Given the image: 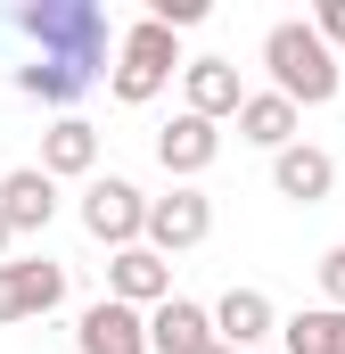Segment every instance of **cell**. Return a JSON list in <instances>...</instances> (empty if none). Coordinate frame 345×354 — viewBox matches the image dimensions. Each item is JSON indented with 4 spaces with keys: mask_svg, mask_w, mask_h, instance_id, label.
<instances>
[{
    "mask_svg": "<svg viewBox=\"0 0 345 354\" xmlns=\"http://www.w3.org/2000/svg\"><path fill=\"white\" fill-rule=\"evenodd\" d=\"M0 214L17 223V239L50 231V214H58V181L41 174V165H17V174H0Z\"/></svg>",
    "mask_w": 345,
    "mask_h": 354,
    "instance_id": "15",
    "label": "cell"
},
{
    "mask_svg": "<svg viewBox=\"0 0 345 354\" xmlns=\"http://www.w3.org/2000/svg\"><path fill=\"white\" fill-rule=\"evenodd\" d=\"M75 354H148V313H140V305H115V297L83 305Z\"/></svg>",
    "mask_w": 345,
    "mask_h": 354,
    "instance_id": "9",
    "label": "cell"
},
{
    "mask_svg": "<svg viewBox=\"0 0 345 354\" xmlns=\"http://www.w3.org/2000/svg\"><path fill=\"white\" fill-rule=\"evenodd\" d=\"M8 248H17V223H8V214H0V264H17V256H8Z\"/></svg>",
    "mask_w": 345,
    "mask_h": 354,
    "instance_id": "22",
    "label": "cell"
},
{
    "mask_svg": "<svg viewBox=\"0 0 345 354\" xmlns=\"http://www.w3.org/2000/svg\"><path fill=\"white\" fill-rule=\"evenodd\" d=\"M172 75H189V58H181V33H165L157 17L124 25V50H115V75H107V91H115V107H148V99H157V91H165Z\"/></svg>",
    "mask_w": 345,
    "mask_h": 354,
    "instance_id": "3",
    "label": "cell"
},
{
    "mask_svg": "<svg viewBox=\"0 0 345 354\" xmlns=\"http://www.w3.org/2000/svg\"><path fill=\"white\" fill-rule=\"evenodd\" d=\"M83 231L107 248V256L140 248V239H148V189H140V181H124V174L83 181Z\"/></svg>",
    "mask_w": 345,
    "mask_h": 354,
    "instance_id": "4",
    "label": "cell"
},
{
    "mask_svg": "<svg viewBox=\"0 0 345 354\" xmlns=\"http://www.w3.org/2000/svg\"><path fill=\"white\" fill-rule=\"evenodd\" d=\"M206 239H214V198L197 181H172L165 198H148V248L157 256H189Z\"/></svg>",
    "mask_w": 345,
    "mask_h": 354,
    "instance_id": "5",
    "label": "cell"
},
{
    "mask_svg": "<svg viewBox=\"0 0 345 354\" xmlns=\"http://www.w3.org/2000/svg\"><path fill=\"white\" fill-rule=\"evenodd\" d=\"M263 354H279V346H263Z\"/></svg>",
    "mask_w": 345,
    "mask_h": 354,
    "instance_id": "24",
    "label": "cell"
},
{
    "mask_svg": "<svg viewBox=\"0 0 345 354\" xmlns=\"http://www.w3.org/2000/svg\"><path fill=\"white\" fill-rule=\"evenodd\" d=\"M107 297H115V305L157 313V305L172 297V256H157L148 239H140V248H124V256H107Z\"/></svg>",
    "mask_w": 345,
    "mask_h": 354,
    "instance_id": "8",
    "label": "cell"
},
{
    "mask_svg": "<svg viewBox=\"0 0 345 354\" xmlns=\"http://www.w3.org/2000/svg\"><path fill=\"white\" fill-rule=\"evenodd\" d=\"M41 174L50 181H99V132H90L83 115H58L41 132Z\"/></svg>",
    "mask_w": 345,
    "mask_h": 354,
    "instance_id": "14",
    "label": "cell"
},
{
    "mask_svg": "<svg viewBox=\"0 0 345 354\" xmlns=\"http://www.w3.org/2000/svg\"><path fill=\"white\" fill-rule=\"evenodd\" d=\"M58 305H66V264H50V256L0 264V330H8V322H41V313H58Z\"/></svg>",
    "mask_w": 345,
    "mask_h": 354,
    "instance_id": "6",
    "label": "cell"
},
{
    "mask_svg": "<svg viewBox=\"0 0 345 354\" xmlns=\"http://www.w3.org/2000/svg\"><path fill=\"white\" fill-rule=\"evenodd\" d=\"M271 189H279L288 206H321V198L337 189V157H329V149H313V140H296V149H279V157H271Z\"/></svg>",
    "mask_w": 345,
    "mask_h": 354,
    "instance_id": "13",
    "label": "cell"
},
{
    "mask_svg": "<svg viewBox=\"0 0 345 354\" xmlns=\"http://www.w3.org/2000/svg\"><path fill=\"white\" fill-rule=\"evenodd\" d=\"M313 33H321L329 50H345V0H321V8H313Z\"/></svg>",
    "mask_w": 345,
    "mask_h": 354,
    "instance_id": "20",
    "label": "cell"
},
{
    "mask_svg": "<svg viewBox=\"0 0 345 354\" xmlns=\"http://www.w3.org/2000/svg\"><path fill=\"white\" fill-rule=\"evenodd\" d=\"M263 75H271L279 99H296V107H329L345 91V66H337V50L313 33V17H279L263 33Z\"/></svg>",
    "mask_w": 345,
    "mask_h": 354,
    "instance_id": "2",
    "label": "cell"
},
{
    "mask_svg": "<svg viewBox=\"0 0 345 354\" xmlns=\"http://www.w3.org/2000/svg\"><path fill=\"white\" fill-rule=\"evenodd\" d=\"M214 157H222V124H206V115H172V124H157V165H165L172 181H197L214 174Z\"/></svg>",
    "mask_w": 345,
    "mask_h": 354,
    "instance_id": "7",
    "label": "cell"
},
{
    "mask_svg": "<svg viewBox=\"0 0 345 354\" xmlns=\"http://www.w3.org/2000/svg\"><path fill=\"white\" fill-rule=\"evenodd\" d=\"M181 107L206 115V124H239V107H247L239 66H230V58H189V75H181Z\"/></svg>",
    "mask_w": 345,
    "mask_h": 354,
    "instance_id": "10",
    "label": "cell"
},
{
    "mask_svg": "<svg viewBox=\"0 0 345 354\" xmlns=\"http://www.w3.org/2000/svg\"><path fill=\"white\" fill-rule=\"evenodd\" d=\"M321 297L345 313V248H329V256H321Z\"/></svg>",
    "mask_w": 345,
    "mask_h": 354,
    "instance_id": "21",
    "label": "cell"
},
{
    "mask_svg": "<svg viewBox=\"0 0 345 354\" xmlns=\"http://www.w3.org/2000/svg\"><path fill=\"white\" fill-rule=\"evenodd\" d=\"M17 91H25V99H41V107H75V99L90 91V75L58 66V58H25V66H17Z\"/></svg>",
    "mask_w": 345,
    "mask_h": 354,
    "instance_id": "18",
    "label": "cell"
},
{
    "mask_svg": "<svg viewBox=\"0 0 345 354\" xmlns=\"http://www.w3.org/2000/svg\"><path fill=\"white\" fill-rule=\"evenodd\" d=\"M296 124H304V107L296 99H279V91H247V107H239V140L247 149H296Z\"/></svg>",
    "mask_w": 345,
    "mask_h": 354,
    "instance_id": "16",
    "label": "cell"
},
{
    "mask_svg": "<svg viewBox=\"0 0 345 354\" xmlns=\"http://www.w3.org/2000/svg\"><path fill=\"white\" fill-rule=\"evenodd\" d=\"M148 17L165 33H189V25H206V0H148Z\"/></svg>",
    "mask_w": 345,
    "mask_h": 354,
    "instance_id": "19",
    "label": "cell"
},
{
    "mask_svg": "<svg viewBox=\"0 0 345 354\" xmlns=\"http://www.w3.org/2000/svg\"><path fill=\"white\" fill-rule=\"evenodd\" d=\"M8 33H25L33 41V58H58V66H75V75H115L107 58L124 50V33L107 25V8L99 0H33V8H8Z\"/></svg>",
    "mask_w": 345,
    "mask_h": 354,
    "instance_id": "1",
    "label": "cell"
},
{
    "mask_svg": "<svg viewBox=\"0 0 345 354\" xmlns=\"http://www.w3.org/2000/svg\"><path fill=\"white\" fill-rule=\"evenodd\" d=\"M206 354H230V346H206Z\"/></svg>",
    "mask_w": 345,
    "mask_h": 354,
    "instance_id": "23",
    "label": "cell"
},
{
    "mask_svg": "<svg viewBox=\"0 0 345 354\" xmlns=\"http://www.w3.org/2000/svg\"><path fill=\"white\" fill-rule=\"evenodd\" d=\"M206 346H222V338H214V305L165 297V305L148 313V354H206Z\"/></svg>",
    "mask_w": 345,
    "mask_h": 354,
    "instance_id": "12",
    "label": "cell"
},
{
    "mask_svg": "<svg viewBox=\"0 0 345 354\" xmlns=\"http://www.w3.org/2000/svg\"><path fill=\"white\" fill-rule=\"evenodd\" d=\"M279 354H345V313L337 305H304L279 322Z\"/></svg>",
    "mask_w": 345,
    "mask_h": 354,
    "instance_id": "17",
    "label": "cell"
},
{
    "mask_svg": "<svg viewBox=\"0 0 345 354\" xmlns=\"http://www.w3.org/2000/svg\"><path fill=\"white\" fill-rule=\"evenodd\" d=\"M214 338L230 354H263L271 338H279V313H271V297L263 288H230L222 305H214Z\"/></svg>",
    "mask_w": 345,
    "mask_h": 354,
    "instance_id": "11",
    "label": "cell"
}]
</instances>
